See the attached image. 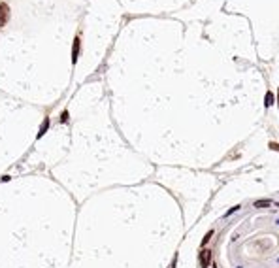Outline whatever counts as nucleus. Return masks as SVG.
I'll list each match as a JSON object with an SVG mask.
<instances>
[{"label": "nucleus", "mask_w": 279, "mask_h": 268, "mask_svg": "<svg viewBox=\"0 0 279 268\" xmlns=\"http://www.w3.org/2000/svg\"><path fill=\"white\" fill-rule=\"evenodd\" d=\"M202 268H279V195L232 208L202 240Z\"/></svg>", "instance_id": "obj_1"}, {"label": "nucleus", "mask_w": 279, "mask_h": 268, "mask_svg": "<svg viewBox=\"0 0 279 268\" xmlns=\"http://www.w3.org/2000/svg\"><path fill=\"white\" fill-rule=\"evenodd\" d=\"M77 49H79V40L76 38V44H74V61H76V57H77Z\"/></svg>", "instance_id": "obj_4"}, {"label": "nucleus", "mask_w": 279, "mask_h": 268, "mask_svg": "<svg viewBox=\"0 0 279 268\" xmlns=\"http://www.w3.org/2000/svg\"><path fill=\"white\" fill-rule=\"evenodd\" d=\"M277 98H279V95H277Z\"/></svg>", "instance_id": "obj_5"}, {"label": "nucleus", "mask_w": 279, "mask_h": 268, "mask_svg": "<svg viewBox=\"0 0 279 268\" xmlns=\"http://www.w3.org/2000/svg\"><path fill=\"white\" fill-rule=\"evenodd\" d=\"M8 21H10V6L2 2L0 4V29L8 25Z\"/></svg>", "instance_id": "obj_2"}, {"label": "nucleus", "mask_w": 279, "mask_h": 268, "mask_svg": "<svg viewBox=\"0 0 279 268\" xmlns=\"http://www.w3.org/2000/svg\"><path fill=\"white\" fill-rule=\"evenodd\" d=\"M47 126H49V119L45 117V121H44V123H42V129H40V134H38V136H42V134H44V132L47 130Z\"/></svg>", "instance_id": "obj_3"}]
</instances>
